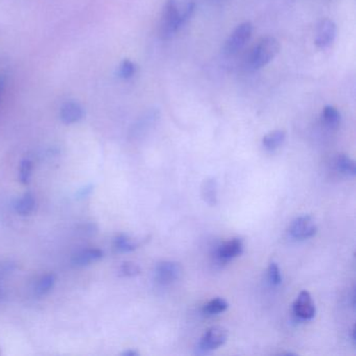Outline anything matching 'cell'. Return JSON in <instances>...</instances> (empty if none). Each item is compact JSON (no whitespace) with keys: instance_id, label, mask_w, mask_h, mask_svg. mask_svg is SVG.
<instances>
[{"instance_id":"52a82bcc","label":"cell","mask_w":356,"mask_h":356,"mask_svg":"<svg viewBox=\"0 0 356 356\" xmlns=\"http://www.w3.org/2000/svg\"><path fill=\"white\" fill-rule=\"evenodd\" d=\"M293 314L304 321L312 320L316 316V305L307 291H302L293 302Z\"/></svg>"},{"instance_id":"d4e9b609","label":"cell","mask_w":356,"mask_h":356,"mask_svg":"<svg viewBox=\"0 0 356 356\" xmlns=\"http://www.w3.org/2000/svg\"><path fill=\"white\" fill-rule=\"evenodd\" d=\"M6 86H7V80H6V76H0V99H1L3 93H5Z\"/></svg>"},{"instance_id":"6da1fadb","label":"cell","mask_w":356,"mask_h":356,"mask_svg":"<svg viewBox=\"0 0 356 356\" xmlns=\"http://www.w3.org/2000/svg\"><path fill=\"white\" fill-rule=\"evenodd\" d=\"M195 11V3L188 0L182 6L178 0H166L160 22V35L170 39L188 22Z\"/></svg>"},{"instance_id":"8992f818","label":"cell","mask_w":356,"mask_h":356,"mask_svg":"<svg viewBox=\"0 0 356 356\" xmlns=\"http://www.w3.org/2000/svg\"><path fill=\"white\" fill-rule=\"evenodd\" d=\"M182 274L180 264L174 261H163L156 266V280L161 285H170L178 280Z\"/></svg>"},{"instance_id":"5bb4252c","label":"cell","mask_w":356,"mask_h":356,"mask_svg":"<svg viewBox=\"0 0 356 356\" xmlns=\"http://www.w3.org/2000/svg\"><path fill=\"white\" fill-rule=\"evenodd\" d=\"M335 168L337 172L345 176L353 177L356 174L355 162L345 154H339L334 160Z\"/></svg>"},{"instance_id":"cb8c5ba5","label":"cell","mask_w":356,"mask_h":356,"mask_svg":"<svg viewBox=\"0 0 356 356\" xmlns=\"http://www.w3.org/2000/svg\"><path fill=\"white\" fill-rule=\"evenodd\" d=\"M16 266L13 262H3L0 264V280H3L6 277L9 276L10 274L15 270Z\"/></svg>"},{"instance_id":"7a4b0ae2","label":"cell","mask_w":356,"mask_h":356,"mask_svg":"<svg viewBox=\"0 0 356 356\" xmlns=\"http://www.w3.org/2000/svg\"><path fill=\"white\" fill-rule=\"evenodd\" d=\"M280 51V44L274 37H264L260 39L245 58V65L250 70H256L268 65L275 59Z\"/></svg>"},{"instance_id":"2e32d148","label":"cell","mask_w":356,"mask_h":356,"mask_svg":"<svg viewBox=\"0 0 356 356\" xmlns=\"http://www.w3.org/2000/svg\"><path fill=\"white\" fill-rule=\"evenodd\" d=\"M140 247V241L131 238L128 235L120 234L114 239V248L120 253H130Z\"/></svg>"},{"instance_id":"5b68a950","label":"cell","mask_w":356,"mask_h":356,"mask_svg":"<svg viewBox=\"0 0 356 356\" xmlns=\"http://www.w3.org/2000/svg\"><path fill=\"white\" fill-rule=\"evenodd\" d=\"M316 224L310 216H302L295 218L289 228V233L298 241L312 238L316 233Z\"/></svg>"},{"instance_id":"30bf717a","label":"cell","mask_w":356,"mask_h":356,"mask_svg":"<svg viewBox=\"0 0 356 356\" xmlns=\"http://www.w3.org/2000/svg\"><path fill=\"white\" fill-rule=\"evenodd\" d=\"M104 257V252L99 249H84L76 252L72 255V266L74 268H84L90 266L91 264L99 261Z\"/></svg>"},{"instance_id":"484cf974","label":"cell","mask_w":356,"mask_h":356,"mask_svg":"<svg viewBox=\"0 0 356 356\" xmlns=\"http://www.w3.org/2000/svg\"><path fill=\"white\" fill-rule=\"evenodd\" d=\"M138 352L135 351V350H127V351H124V353H122V355L124 356H137L138 355Z\"/></svg>"},{"instance_id":"9c48e42d","label":"cell","mask_w":356,"mask_h":356,"mask_svg":"<svg viewBox=\"0 0 356 356\" xmlns=\"http://www.w3.org/2000/svg\"><path fill=\"white\" fill-rule=\"evenodd\" d=\"M243 243L241 238H233L222 243L216 250V256L220 261H229L243 254Z\"/></svg>"},{"instance_id":"ba28073f","label":"cell","mask_w":356,"mask_h":356,"mask_svg":"<svg viewBox=\"0 0 356 356\" xmlns=\"http://www.w3.org/2000/svg\"><path fill=\"white\" fill-rule=\"evenodd\" d=\"M337 35V26L330 19H324L320 22L316 31V45L320 49H326L332 44Z\"/></svg>"},{"instance_id":"4fadbf2b","label":"cell","mask_w":356,"mask_h":356,"mask_svg":"<svg viewBox=\"0 0 356 356\" xmlns=\"http://www.w3.org/2000/svg\"><path fill=\"white\" fill-rule=\"evenodd\" d=\"M14 207L19 216H31L36 208V199L32 193H24L19 200L16 201Z\"/></svg>"},{"instance_id":"e0dca14e","label":"cell","mask_w":356,"mask_h":356,"mask_svg":"<svg viewBox=\"0 0 356 356\" xmlns=\"http://www.w3.org/2000/svg\"><path fill=\"white\" fill-rule=\"evenodd\" d=\"M321 118H322L324 126H326L328 129H337L339 126V122H341V114H339V110L332 107V106H326L323 109Z\"/></svg>"},{"instance_id":"44dd1931","label":"cell","mask_w":356,"mask_h":356,"mask_svg":"<svg viewBox=\"0 0 356 356\" xmlns=\"http://www.w3.org/2000/svg\"><path fill=\"white\" fill-rule=\"evenodd\" d=\"M140 266L131 261L124 262L118 268V274L122 277H136L140 275Z\"/></svg>"},{"instance_id":"9a60e30c","label":"cell","mask_w":356,"mask_h":356,"mask_svg":"<svg viewBox=\"0 0 356 356\" xmlns=\"http://www.w3.org/2000/svg\"><path fill=\"white\" fill-rule=\"evenodd\" d=\"M286 138V133L283 130H275L266 134L262 139V145L266 151L273 152L278 149Z\"/></svg>"},{"instance_id":"d6986e66","label":"cell","mask_w":356,"mask_h":356,"mask_svg":"<svg viewBox=\"0 0 356 356\" xmlns=\"http://www.w3.org/2000/svg\"><path fill=\"white\" fill-rule=\"evenodd\" d=\"M56 276L54 274H47L43 276L42 278L39 279L37 282L35 291L38 296H44L49 293L51 289H54L56 284Z\"/></svg>"},{"instance_id":"8fae6325","label":"cell","mask_w":356,"mask_h":356,"mask_svg":"<svg viewBox=\"0 0 356 356\" xmlns=\"http://www.w3.org/2000/svg\"><path fill=\"white\" fill-rule=\"evenodd\" d=\"M84 118V110L76 102H66L60 110V118L65 124H74Z\"/></svg>"},{"instance_id":"ac0fdd59","label":"cell","mask_w":356,"mask_h":356,"mask_svg":"<svg viewBox=\"0 0 356 356\" xmlns=\"http://www.w3.org/2000/svg\"><path fill=\"white\" fill-rule=\"evenodd\" d=\"M228 307L229 304L226 300L222 299V298H216V299H212L211 301L208 302L204 306L203 310L206 314L214 316V314H222V312H226Z\"/></svg>"},{"instance_id":"ffe728a7","label":"cell","mask_w":356,"mask_h":356,"mask_svg":"<svg viewBox=\"0 0 356 356\" xmlns=\"http://www.w3.org/2000/svg\"><path fill=\"white\" fill-rule=\"evenodd\" d=\"M136 70V65L132 61L124 60L120 63V68H118V76L124 80H129L135 76Z\"/></svg>"},{"instance_id":"7402d4cb","label":"cell","mask_w":356,"mask_h":356,"mask_svg":"<svg viewBox=\"0 0 356 356\" xmlns=\"http://www.w3.org/2000/svg\"><path fill=\"white\" fill-rule=\"evenodd\" d=\"M33 162L30 159L22 160L20 164L19 180L24 185H28L32 178Z\"/></svg>"},{"instance_id":"3957f363","label":"cell","mask_w":356,"mask_h":356,"mask_svg":"<svg viewBox=\"0 0 356 356\" xmlns=\"http://www.w3.org/2000/svg\"><path fill=\"white\" fill-rule=\"evenodd\" d=\"M252 34H253V24L251 22H247L239 24L225 42V55L232 56L241 51L249 42Z\"/></svg>"},{"instance_id":"277c9868","label":"cell","mask_w":356,"mask_h":356,"mask_svg":"<svg viewBox=\"0 0 356 356\" xmlns=\"http://www.w3.org/2000/svg\"><path fill=\"white\" fill-rule=\"evenodd\" d=\"M228 339V331L222 326H213L208 329L201 341H200L199 350L203 353L213 351L225 345Z\"/></svg>"},{"instance_id":"603a6c76","label":"cell","mask_w":356,"mask_h":356,"mask_svg":"<svg viewBox=\"0 0 356 356\" xmlns=\"http://www.w3.org/2000/svg\"><path fill=\"white\" fill-rule=\"evenodd\" d=\"M268 278L273 286H278L282 282V276H281L280 268L276 262H272L268 266Z\"/></svg>"},{"instance_id":"7c38bea8","label":"cell","mask_w":356,"mask_h":356,"mask_svg":"<svg viewBox=\"0 0 356 356\" xmlns=\"http://www.w3.org/2000/svg\"><path fill=\"white\" fill-rule=\"evenodd\" d=\"M202 197L209 206L218 204V182L216 179L209 178L204 180L201 187Z\"/></svg>"}]
</instances>
